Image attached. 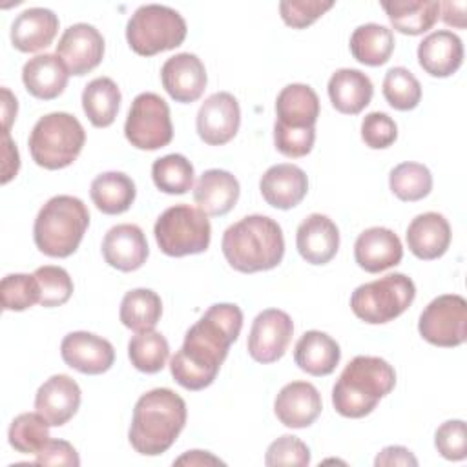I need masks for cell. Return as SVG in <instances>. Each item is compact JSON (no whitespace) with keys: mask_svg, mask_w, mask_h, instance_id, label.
Listing matches in <instances>:
<instances>
[{"mask_svg":"<svg viewBox=\"0 0 467 467\" xmlns=\"http://www.w3.org/2000/svg\"><path fill=\"white\" fill-rule=\"evenodd\" d=\"M241 328L243 312L237 305H212L202 317L186 330L182 347L170 359L173 379L188 390L210 387L228 356L230 345L237 341Z\"/></svg>","mask_w":467,"mask_h":467,"instance_id":"1","label":"cell"},{"mask_svg":"<svg viewBox=\"0 0 467 467\" xmlns=\"http://www.w3.org/2000/svg\"><path fill=\"white\" fill-rule=\"evenodd\" d=\"M186 403L171 389L161 387L142 394L133 409L128 440L142 456L166 452L186 425Z\"/></svg>","mask_w":467,"mask_h":467,"instance_id":"2","label":"cell"},{"mask_svg":"<svg viewBox=\"0 0 467 467\" xmlns=\"http://www.w3.org/2000/svg\"><path fill=\"white\" fill-rule=\"evenodd\" d=\"M221 248L228 265L243 274L275 268L285 255L281 226L266 215H246L228 226Z\"/></svg>","mask_w":467,"mask_h":467,"instance_id":"3","label":"cell"},{"mask_svg":"<svg viewBox=\"0 0 467 467\" xmlns=\"http://www.w3.org/2000/svg\"><path fill=\"white\" fill-rule=\"evenodd\" d=\"M396 385L394 367L378 356H356L332 389V405L345 418L370 414Z\"/></svg>","mask_w":467,"mask_h":467,"instance_id":"4","label":"cell"},{"mask_svg":"<svg viewBox=\"0 0 467 467\" xmlns=\"http://www.w3.org/2000/svg\"><path fill=\"white\" fill-rule=\"evenodd\" d=\"M88 226L89 212L78 197L55 195L40 208L33 239L42 254L62 259L77 252Z\"/></svg>","mask_w":467,"mask_h":467,"instance_id":"5","label":"cell"},{"mask_svg":"<svg viewBox=\"0 0 467 467\" xmlns=\"http://www.w3.org/2000/svg\"><path fill=\"white\" fill-rule=\"evenodd\" d=\"M86 142L78 119L66 111L40 117L29 133L31 159L46 170H62L77 161Z\"/></svg>","mask_w":467,"mask_h":467,"instance_id":"6","label":"cell"},{"mask_svg":"<svg viewBox=\"0 0 467 467\" xmlns=\"http://www.w3.org/2000/svg\"><path fill=\"white\" fill-rule=\"evenodd\" d=\"M186 22L179 11L168 5L146 4L128 20L126 40L137 55L153 57L179 47L186 38Z\"/></svg>","mask_w":467,"mask_h":467,"instance_id":"7","label":"cell"},{"mask_svg":"<svg viewBox=\"0 0 467 467\" xmlns=\"http://www.w3.org/2000/svg\"><path fill=\"white\" fill-rule=\"evenodd\" d=\"M416 286L405 274H387L359 285L350 296L354 316L368 325H383L401 316L414 301Z\"/></svg>","mask_w":467,"mask_h":467,"instance_id":"8","label":"cell"},{"mask_svg":"<svg viewBox=\"0 0 467 467\" xmlns=\"http://www.w3.org/2000/svg\"><path fill=\"white\" fill-rule=\"evenodd\" d=\"M153 234L162 254L184 257L201 254L210 246L212 226L202 210L190 204H175L159 215Z\"/></svg>","mask_w":467,"mask_h":467,"instance_id":"9","label":"cell"},{"mask_svg":"<svg viewBox=\"0 0 467 467\" xmlns=\"http://www.w3.org/2000/svg\"><path fill=\"white\" fill-rule=\"evenodd\" d=\"M124 135L137 150L153 151L168 146L173 139V126L166 100L151 91L137 95L124 122Z\"/></svg>","mask_w":467,"mask_h":467,"instance_id":"10","label":"cell"},{"mask_svg":"<svg viewBox=\"0 0 467 467\" xmlns=\"http://www.w3.org/2000/svg\"><path fill=\"white\" fill-rule=\"evenodd\" d=\"M420 336L431 345L452 348L467 339V301L458 294L434 297L420 316Z\"/></svg>","mask_w":467,"mask_h":467,"instance_id":"11","label":"cell"},{"mask_svg":"<svg viewBox=\"0 0 467 467\" xmlns=\"http://www.w3.org/2000/svg\"><path fill=\"white\" fill-rule=\"evenodd\" d=\"M294 334L292 317L279 308L259 312L248 334V354L254 361L268 365L281 359Z\"/></svg>","mask_w":467,"mask_h":467,"instance_id":"12","label":"cell"},{"mask_svg":"<svg viewBox=\"0 0 467 467\" xmlns=\"http://www.w3.org/2000/svg\"><path fill=\"white\" fill-rule=\"evenodd\" d=\"M241 124V108L237 99L228 91L210 95L199 108L195 126L202 142L223 146L230 142Z\"/></svg>","mask_w":467,"mask_h":467,"instance_id":"13","label":"cell"},{"mask_svg":"<svg viewBox=\"0 0 467 467\" xmlns=\"http://www.w3.org/2000/svg\"><path fill=\"white\" fill-rule=\"evenodd\" d=\"M57 55L66 64L69 75L82 77L102 62L104 36L91 24H73L62 33L57 44Z\"/></svg>","mask_w":467,"mask_h":467,"instance_id":"14","label":"cell"},{"mask_svg":"<svg viewBox=\"0 0 467 467\" xmlns=\"http://www.w3.org/2000/svg\"><path fill=\"white\" fill-rule=\"evenodd\" d=\"M60 356L67 367L88 376H97L111 368L115 361V348L108 339L97 334L77 330L64 336L60 343Z\"/></svg>","mask_w":467,"mask_h":467,"instance_id":"15","label":"cell"},{"mask_svg":"<svg viewBox=\"0 0 467 467\" xmlns=\"http://www.w3.org/2000/svg\"><path fill=\"white\" fill-rule=\"evenodd\" d=\"M161 80L166 93L181 104H192L201 99L206 89V69L193 53H177L161 67Z\"/></svg>","mask_w":467,"mask_h":467,"instance_id":"16","label":"cell"},{"mask_svg":"<svg viewBox=\"0 0 467 467\" xmlns=\"http://www.w3.org/2000/svg\"><path fill=\"white\" fill-rule=\"evenodd\" d=\"M80 394V387L71 376L55 374L38 387L35 409L51 427H62L77 414Z\"/></svg>","mask_w":467,"mask_h":467,"instance_id":"17","label":"cell"},{"mask_svg":"<svg viewBox=\"0 0 467 467\" xmlns=\"http://www.w3.org/2000/svg\"><path fill=\"white\" fill-rule=\"evenodd\" d=\"M321 394L308 381L286 383L274 401V412L277 420L290 429L310 427L321 414Z\"/></svg>","mask_w":467,"mask_h":467,"instance_id":"18","label":"cell"},{"mask_svg":"<svg viewBox=\"0 0 467 467\" xmlns=\"http://www.w3.org/2000/svg\"><path fill=\"white\" fill-rule=\"evenodd\" d=\"M403 246L400 237L385 226L363 230L354 243V259L359 268L368 274H378L400 265Z\"/></svg>","mask_w":467,"mask_h":467,"instance_id":"19","label":"cell"},{"mask_svg":"<svg viewBox=\"0 0 467 467\" xmlns=\"http://www.w3.org/2000/svg\"><path fill=\"white\" fill-rule=\"evenodd\" d=\"M148 254L150 248L144 232L131 223L109 228L102 239L104 261L120 272L139 270L146 263Z\"/></svg>","mask_w":467,"mask_h":467,"instance_id":"20","label":"cell"},{"mask_svg":"<svg viewBox=\"0 0 467 467\" xmlns=\"http://www.w3.org/2000/svg\"><path fill=\"white\" fill-rule=\"evenodd\" d=\"M296 246L306 263L327 265L337 254L339 230L330 217L323 213H310L297 226Z\"/></svg>","mask_w":467,"mask_h":467,"instance_id":"21","label":"cell"},{"mask_svg":"<svg viewBox=\"0 0 467 467\" xmlns=\"http://www.w3.org/2000/svg\"><path fill=\"white\" fill-rule=\"evenodd\" d=\"M259 190L270 206L277 210H290L305 199L308 192V179L296 164H274L263 173Z\"/></svg>","mask_w":467,"mask_h":467,"instance_id":"22","label":"cell"},{"mask_svg":"<svg viewBox=\"0 0 467 467\" xmlns=\"http://www.w3.org/2000/svg\"><path fill=\"white\" fill-rule=\"evenodd\" d=\"M418 62L431 77H451L463 62L462 38L449 29H438L427 35L418 46Z\"/></svg>","mask_w":467,"mask_h":467,"instance_id":"23","label":"cell"},{"mask_svg":"<svg viewBox=\"0 0 467 467\" xmlns=\"http://www.w3.org/2000/svg\"><path fill=\"white\" fill-rule=\"evenodd\" d=\"M58 33V16L46 7H29L11 24V44L22 53H36L51 46Z\"/></svg>","mask_w":467,"mask_h":467,"instance_id":"24","label":"cell"},{"mask_svg":"<svg viewBox=\"0 0 467 467\" xmlns=\"http://www.w3.org/2000/svg\"><path fill=\"white\" fill-rule=\"evenodd\" d=\"M409 250L423 261L441 257L451 244L449 221L438 212H425L416 215L405 234Z\"/></svg>","mask_w":467,"mask_h":467,"instance_id":"25","label":"cell"},{"mask_svg":"<svg viewBox=\"0 0 467 467\" xmlns=\"http://www.w3.org/2000/svg\"><path fill=\"white\" fill-rule=\"evenodd\" d=\"M69 71L55 53H44L29 58L22 67V82L29 95L40 100H53L67 86Z\"/></svg>","mask_w":467,"mask_h":467,"instance_id":"26","label":"cell"},{"mask_svg":"<svg viewBox=\"0 0 467 467\" xmlns=\"http://www.w3.org/2000/svg\"><path fill=\"white\" fill-rule=\"evenodd\" d=\"M239 193V181L230 171L212 168L199 177L193 188V201L206 215L221 217L237 204Z\"/></svg>","mask_w":467,"mask_h":467,"instance_id":"27","label":"cell"},{"mask_svg":"<svg viewBox=\"0 0 467 467\" xmlns=\"http://www.w3.org/2000/svg\"><path fill=\"white\" fill-rule=\"evenodd\" d=\"M275 122L283 128H316L319 117V97L306 84H288L275 99Z\"/></svg>","mask_w":467,"mask_h":467,"instance_id":"28","label":"cell"},{"mask_svg":"<svg viewBox=\"0 0 467 467\" xmlns=\"http://www.w3.org/2000/svg\"><path fill=\"white\" fill-rule=\"evenodd\" d=\"M327 89L332 106L343 115L361 113L370 104L374 95L370 78L363 71L352 67H341L334 71Z\"/></svg>","mask_w":467,"mask_h":467,"instance_id":"29","label":"cell"},{"mask_svg":"<svg viewBox=\"0 0 467 467\" xmlns=\"http://www.w3.org/2000/svg\"><path fill=\"white\" fill-rule=\"evenodd\" d=\"M341 350L336 339L321 330L305 332L294 348L296 365L310 376H328L336 370Z\"/></svg>","mask_w":467,"mask_h":467,"instance_id":"30","label":"cell"},{"mask_svg":"<svg viewBox=\"0 0 467 467\" xmlns=\"http://www.w3.org/2000/svg\"><path fill=\"white\" fill-rule=\"evenodd\" d=\"M89 195L97 210L106 215H119L130 210L137 190L131 177L122 171H104L91 182Z\"/></svg>","mask_w":467,"mask_h":467,"instance_id":"31","label":"cell"},{"mask_svg":"<svg viewBox=\"0 0 467 467\" xmlns=\"http://www.w3.org/2000/svg\"><path fill=\"white\" fill-rule=\"evenodd\" d=\"M392 27L401 35H423L429 31L440 15V2L409 0V2H381Z\"/></svg>","mask_w":467,"mask_h":467,"instance_id":"32","label":"cell"},{"mask_svg":"<svg viewBox=\"0 0 467 467\" xmlns=\"http://www.w3.org/2000/svg\"><path fill=\"white\" fill-rule=\"evenodd\" d=\"M394 35L389 27L381 24H363L354 29L350 35V53L352 57L365 66H381L385 64L394 51Z\"/></svg>","mask_w":467,"mask_h":467,"instance_id":"33","label":"cell"},{"mask_svg":"<svg viewBox=\"0 0 467 467\" xmlns=\"http://www.w3.org/2000/svg\"><path fill=\"white\" fill-rule=\"evenodd\" d=\"M120 89L109 77L93 78L82 91V109L95 128L113 124L120 108Z\"/></svg>","mask_w":467,"mask_h":467,"instance_id":"34","label":"cell"},{"mask_svg":"<svg viewBox=\"0 0 467 467\" xmlns=\"http://www.w3.org/2000/svg\"><path fill=\"white\" fill-rule=\"evenodd\" d=\"M162 316V301L150 288H135L124 294L120 301V323L133 332L153 330Z\"/></svg>","mask_w":467,"mask_h":467,"instance_id":"35","label":"cell"},{"mask_svg":"<svg viewBox=\"0 0 467 467\" xmlns=\"http://www.w3.org/2000/svg\"><path fill=\"white\" fill-rule=\"evenodd\" d=\"M128 358L137 370L155 374L164 368L170 358V345L161 332H137L128 343Z\"/></svg>","mask_w":467,"mask_h":467,"instance_id":"36","label":"cell"},{"mask_svg":"<svg viewBox=\"0 0 467 467\" xmlns=\"http://www.w3.org/2000/svg\"><path fill=\"white\" fill-rule=\"evenodd\" d=\"M193 166L181 153H170L151 164L155 186L170 195H182L193 186Z\"/></svg>","mask_w":467,"mask_h":467,"instance_id":"37","label":"cell"},{"mask_svg":"<svg viewBox=\"0 0 467 467\" xmlns=\"http://www.w3.org/2000/svg\"><path fill=\"white\" fill-rule=\"evenodd\" d=\"M49 427L38 412H22L9 425V445L20 454H38L51 440Z\"/></svg>","mask_w":467,"mask_h":467,"instance_id":"38","label":"cell"},{"mask_svg":"<svg viewBox=\"0 0 467 467\" xmlns=\"http://www.w3.org/2000/svg\"><path fill=\"white\" fill-rule=\"evenodd\" d=\"M390 192L405 202L421 201L432 190V175L427 166L420 162H401L390 170Z\"/></svg>","mask_w":467,"mask_h":467,"instance_id":"39","label":"cell"},{"mask_svg":"<svg viewBox=\"0 0 467 467\" xmlns=\"http://www.w3.org/2000/svg\"><path fill=\"white\" fill-rule=\"evenodd\" d=\"M383 97L398 111L414 109L421 100V84L407 67L396 66L385 73Z\"/></svg>","mask_w":467,"mask_h":467,"instance_id":"40","label":"cell"},{"mask_svg":"<svg viewBox=\"0 0 467 467\" xmlns=\"http://www.w3.org/2000/svg\"><path fill=\"white\" fill-rule=\"evenodd\" d=\"M2 308L22 312L40 301V286L31 274H9L0 283Z\"/></svg>","mask_w":467,"mask_h":467,"instance_id":"41","label":"cell"},{"mask_svg":"<svg viewBox=\"0 0 467 467\" xmlns=\"http://www.w3.org/2000/svg\"><path fill=\"white\" fill-rule=\"evenodd\" d=\"M40 286V305L46 308L62 306L73 294V281L62 266L46 265L33 272Z\"/></svg>","mask_w":467,"mask_h":467,"instance_id":"42","label":"cell"},{"mask_svg":"<svg viewBox=\"0 0 467 467\" xmlns=\"http://www.w3.org/2000/svg\"><path fill=\"white\" fill-rule=\"evenodd\" d=\"M265 463L268 467H277V465L306 467L310 463V449L297 436L285 434L268 445L265 454Z\"/></svg>","mask_w":467,"mask_h":467,"instance_id":"43","label":"cell"},{"mask_svg":"<svg viewBox=\"0 0 467 467\" xmlns=\"http://www.w3.org/2000/svg\"><path fill=\"white\" fill-rule=\"evenodd\" d=\"M434 445L438 452L451 462L465 460L467 456V432L463 420H449L436 429Z\"/></svg>","mask_w":467,"mask_h":467,"instance_id":"44","label":"cell"},{"mask_svg":"<svg viewBox=\"0 0 467 467\" xmlns=\"http://www.w3.org/2000/svg\"><path fill=\"white\" fill-rule=\"evenodd\" d=\"M332 5H334V2L283 0V2H279V13L286 26H290L294 29H303V27L314 24L328 9H332Z\"/></svg>","mask_w":467,"mask_h":467,"instance_id":"45","label":"cell"},{"mask_svg":"<svg viewBox=\"0 0 467 467\" xmlns=\"http://www.w3.org/2000/svg\"><path fill=\"white\" fill-rule=\"evenodd\" d=\"M361 139L372 150H385L398 139V126L387 113L372 111L361 122Z\"/></svg>","mask_w":467,"mask_h":467,"instance_id":"46","label":"cell"},{"mask_svg":"<svg viewBox=\"0 0 467 467\" xmlns=\"http://www.w3.org/2000/svg\"><path fill=\"white\" fill-rule=\"evenodd\" d=\"M316 140V128L308 130H292L283 128L277 122L274 124V144L279 153L290 159L305 157L312 151Z\"/></svg>","mask_w":467,"mask_h":467,"instance_id":"47","label":"cell"},{"mask_svg":"<svg viewBox=\"0 0 467 467\" xmlns=\"http://www.w3.org/2000/svg\"><path fill=\"white\" fill-rule=\"evenodd\" d=\"M36 465H67V467H78L80 458L75 447L66 440H49L44 449L35 454Z\"/></svg>","mask_w":467,"mask_h":467,"instance_id":"48","label":"cell"},{"mask_svg":"<svg viewBox=\"0 0 467 467\" xmlns=\"http://www.w3.org/2000/svg\"><path fill=\"white\" fill-rule=\"evenodd\" d=\"M374 465L376 467H381V465H412V467H416L418 460L407 447L389 445V447L381 449V452L376 456Z\"/></svg>","mask_w":467,"mask_h":467,"instance_id":"49","label":"cell"},{"mask_svg":"<svg viewBox=\"0 0 467 467\" xmlns=\"http://www.w3.org/2000/svg\"><path fill=\"white\" fill-rule=\"evenodd\" d=\"M20 168V157H18V150L13 144L9 133L4 131V177H2V184L9 182Z\"/></svg>","mask_w":467,"mask_h":467,"instance_id":"50","label":"cell"},{"mask_svg":"<svg viewBox=\"0 0 467 467\" xmlns=\"http://www.w3.org/2000/svg\"><path fill=\"white\" fill-rule=\"evenodd\" d=\"M465 2H443L440 4V11H441V18L447 26L463 29L465 27Z\"/></svg>","mask_w":467,"mask_h":467,"instance_id":"51","label":"cell"},{"mask_svg":"<svg viewBox=\"0 0 467 467\" xmlns=\"http://www.w3.org/2000/svg\"><path fill=\"white\" fill-rule=\"evenodd\" d=\"M173 465H224L223 460L215 458L208 451H188L173 462Z\"/></svg>","mask_w":467,"mask_h":467,"instance_id":"52","label":"cell"},{"mask_svg":"<svg viewBox=\"0 0 467 467\" xmlns=\"http://www.w3.org/2000/svg\"><path fill=\"white\" fill-rule=\"evenodd\" d=\"M2 97H4V102H2L4 131H5V133H9L11 122L16 119V109H18V104H16V99L11 95V91H9L7 88H2Z\"/></svg>","mask_w":467,"mask_h":467,"instance_id":"53","label":"cell"}]
</instances>
